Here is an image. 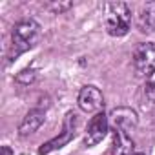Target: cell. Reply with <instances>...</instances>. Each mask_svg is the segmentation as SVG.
I'll return each instance as SVG.
<instances>
[{
  "label": "cell",
  "mask_w": 155,
  "mask_h": 155,
  "mask_svg": "<svg viewBox=\"0 0 155 155\" xmlns=\"http://www.w3.org/2000/svg\"><path fill=\"white\" fill-rule=\"evenodd\" d=\"M104 24L111 37H122L130 31L131 11L124 2H108L104 6Z\"/></svg>",
  "instance_id": "obj_1"
},
{
  "label": "cell",
  "mask_w": 155,
  "mask_h": 155,
  "mask_svg": "<svg viewBox=\"0 0 155 155\" xmlns=\"http://www.w3.org/2000/svg\"><path fill=\"white\" fill-rule=\"evenodd\" d=\"M111 120L115 128L124 130V131H131L139 124V117L131 108H115L111 111Z\"/></svg>",
  "instance_id": "obj_7"
},
{
  "label": "cell",
  "mask_w": 155,
  "mask_h": 155,
  "mask_svg": "<svg viewBox=\"0 0 155 155\" xmlns=\"http://www.w3.org/2000/svg\"><path fill=\"white\" fill-rule=\"evenodd\" d=\"M75 128H77V115L69 111V113L66 115V119H64V128H62V133H60L58 137L51 139L49 142L42 144V146L38 148V153H40V155H48L49 151H53V150L62 148L64 144H68V142L75 137Z\"/></svg>",
  "instance_id": "obj_4"
},
{
  "label": "cell",
  "mask_w": 155,
  "mask_h": 155,
  "mask_svg": "<svg viewBox=\"0 0 155 155\" xmlns=\"http://www.w3.org/2000/svg\"><path fill=\"white\" fill-rule=\"evenodd\" d=\"M2 151H4V155H13V153H11V148H9V146H4V148H2Z\"/></svg>",
  "instance_id": "obj_14"
},
{
  "label": "cell",
  "mask_w": 155,
  "mask_h": 155,
  "mask_svg": "<svg viewBox=\"0 0 155 155\" xmlns=\"http://www.w3.org/2000/svg\"><path fill=\"white\" fill-rule=\"evenodd\" d=\"M42 29L38 26V22L35 20H22L15 26L13 29V46H11V57H18L20 53L31 49L37 46V42L40 40Z\"/></svg>",
  "instance_id": "obj_2"
},
{
  "label": "cell",
  "mask_w": 155,
  "mask_h": 155,
  "mask_svg": "<svg viewBox=\"0 0 155 155\" xmlns=\"http://www.w3.org/2000/svg\"><path fill=\"white\" fill-rule=\"evenodd\" d=\"M133 68L140 77H151L155 73V44H139L133 53Z\"/></svg>",
  "instance_id": "obj_3"
},
{
  "label": "cell",
  "mask_w": 155,
  "mask_h": 155,
  "mask_svg": "<svg viewBox=\"0 0 155 155\" xmlns=\"http://www.w3.org/2000/svg\"><path fill=\"white\" fill-rule=\"evenodd\" d=\"M71 6H73L71 2H51V4H48L46 8L51 9L53 13H62V11H68Z\"/></svg>",
  "instance_id": "obj_13"
},
{
  "label": "cell",
  "mask_w": 155,
  "mask_h": 155,
  "mask_svg": "<svg viewBox=\"0 0 155 155\" xmlns=\"http://www.w3.org/2000/svg\"><path fill=\"white\" fill-rule=\"evenodd\" d=\"M33 81H35V71H31V69L20 71V73L17 75V82H20V84H29V82H33Z\"/></svg>",
  "instance_id": "obj_12"
},
{
  "label": "cell",
  "mask_w": 155,
  "mask_h": 155,
  "mask_svg": "<svg viewBox=\"0 0 155 155\" xmlns=\"http://www.w3.org/2000/svg\"><path fill=\"white\" fill-rule=\"evenodd\" d=\"M104 106V97L101 93L99 88L95 86H84L79 93V108L86 113H91V111H101Z\"/></svg>",
  "instance_id": "obj_5"
},
{
  "label": "cell",
  "mask_w": 155,
  "mask_h": 155,
  "mask_svg": "<svg viewBox=\"0 0 155 155\" xmlns=\"http://www.w3.org/2000/svg\"><path fill=\"white\" fill-rule=\"evenodd\" d=\"M135 155H144V153H135Z\"/></svg>",
  "instance_id": "obj_15"
},
{
  "label": "cell",
  "mask_w": 155,
  "mask_h": 155,
  "mask_svg": "<svg viewBox=\"0 0 155 155\" xmlns=\"http://www.w3.org/2000/svg\"><path fill=\"white\" fill-rule=\"evenodd\" d=\"M137 26L140 33L155 31V2H146L140 6V11L137 15Z\"/></svg>",
  "instance_id": "obj_9"
},
{
  "label": "cell",
  "mask_w": 155,
  "mask_h": 155,
  "mask_svg": "<svg viewBox=\"0 0 155 155\" xmlns=\"http://www.w3.org/2000/svg\"><path fill=\"white\" fill-rule=\"evenodd\" d=\"M146 97L150 99V102L155 104V73L151 77H148V82H146Z\"/></svg>",
  "instance_id": "obj_11"
},
{
  "label": "cell",
  "mask_w": 155,
  "mask_h": 155,
  "mask_svg": "<svg viewBox=\"0 0 155 155\" xmlns=\"http://www.w3.org/2000/svg\"><path fill=\"white\" fill-rule=\"evenodd\" d=\"M106 133H108V117H106L104 111H99V113H95V117L88 124V131H86V137H84L86 146L99 144L106 137Z\"/></svg>",
  "instance_id": "obj_6"
},
{
  "label": "cell",
  "mask_w": 155,
  "mask_h": 155,
  "mask_svg": "<svg viewBox=\"0 0 155 155\" xmlns=\"http://www.w3.org/2000/svg\"><path fill=\"white\" fill-rule=\"evenodd\" d=\"M133 140L128 131L115 128L113 131V155H135L133 153Z\"/></svg>",
  "instance_id": "obj_10"
},
{
  "label": "cell",
  "mask_w": 155,
  "mask_h": 155,
  "mask_svg": "<svg viewBox=\"0 0 155 155\" xmlns=\"http://www.w3.org/2000/svg\"><path fill=\"white\" fill-rule=\"evenodd\" d=\"M42 122H44V111H42L40 108L29 110V111L26 113V117L22 119V122H20V126H18V131H20L22 137H28V135L35 133V131L42 126Z\"/></svg>",
  "instance_id": "obj_8"
}]
</instances>
